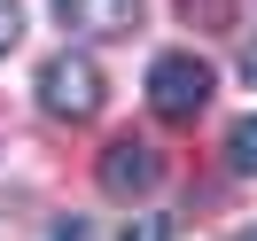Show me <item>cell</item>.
<instances>
[{
	"mask_svg": "<svg viewBox=\"0 0 257 241\" xmlns=\"http://www.w3.org/2000/svg\"><path fill=\"white\" fill-rule=\"evenodd\" d=\"M101 194H117V202H133V194H148V187H156V179H164V156H156V148H148V140H133V132H125V140H109V148H101Z\"/></svg>",
	"mask_w": 257,
	"mask_h": 241,
	"instance_id": "3",
	"label": "cell"
},
{
	"mask_svg": "<svg viewBox=\"0 0 257 241\" xmlns=\"http://www.w3.org/2000/svg\"><path fill=\"white\" fill-rule=\"evenodd\" d=\"M109 241H164V218H125Z\"/></svg>",
	"mask_w": 257,
	"mask_h": 241,
	"instance_id": "6",
	"label": "cell"
},
{
	"mask_svg": "<svg viewBox=\"0 0 257 241\" xmlns=\"http://www.w3.org/2000/svg\"><path fill=\"white\" fill-rule=\"evenodd\" d=\"M210 94H218V70H210L203 55H156V63H148V109H156L164 125H195V117L210 109Z\"/></svg>",
	"mask_w": 257,
	"mask_h": 241,
	"instance_id": "1",
	"label": "cell"
},
{
	"mask_svg": "<svg viewBox=\"0 0 257 241\" xmlns=\"http://www.w3.org/2000/svg\"><path fill=\"white\" fill-rule=\"evenodd\" d=\"M226 156H234V171H241V179H257V109L241 117L234 132H226Z\"/></svg>",
	"mask_w": 257,
	"mask_h": 241,
	"instance_id": "5",
	"label": "cell"
},
{
	"mask_svg": "<svg viewBox=\"0 0 257 241\" xmlns=\"http://www.w3.org/2000/svg\"><path fill=\"white\" fill-rule=\"evenodd\" d=\"M241 78H249V94H257V39H249V55H241Z\"/></svg>",
	"mask_w": 257,
	"mask_h": 241,
	"instance_id": "8",
	"label": "cell"
},
{
	"mask_svg": "<svg viewBox=\"0 0 257 241\" xmlns=\"http://www.w3.org/2000/svg\"><path fill=\"white\" fill-rule=\"evenodd\" d=\"M241 241H257V225H249V233H241Z\"/></svg>",
	"mask_w": 257,
	"mask_h": 241,
	"instance_id": "9",
	"label": "cell"
},
{
	"mask_svg": "<svg viewBox=\"0 0 257 241\" xmlns=\"http://www.w3.org/2000/svg\"><path fill=\"white\" fill-rule=\"evenodd\" d=\"M55 24L78 39H133L141 32V0H55Z\"/></svg>",
	"mask_w": 257,
	"mask_h": 241,
	"instance_id": "4",
	"label": "cell"
},
{
	"mask_svg": "<svg viewBox=\"0 0 257 241\" xmlns=\"http://www.w3.org/2000/svg\"><path fill=\"white\" fill-rule=\"evenodd\" d=\"M16 39H24V8H16V0H0V55L16 47Z\"/></svg>",
	"mask_w": 257,
	"mask_h": 241,
	"instance_id": "7",
	"label": "cell"
},
{
	"mask_svg": "<svg viewBox=\"0 0 257 241\" xmlns=\"http://www.w3.org/2000/svg\"><path fill=\"white\" fill-rule=\"evenodd\" d=\"M101 94H109V86H101V70L86 63V55H47V63H39V109L47 117H70V125H86V117L101 109Z\"/></svg>",
	"mask_w": 257,
	"mask_h": 241,
	"instance_id": "2",
	"label": "cell"
}]
</instances>
